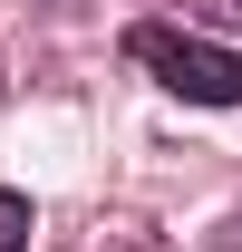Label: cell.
I'll use <instances>...</instances> for the list:
<instances>
[{
  "instance_id": "cell-5",
  "label": "cell",
  "mask_w": 242,
  "mask_h": 252,
  "mask_svg": "<svg viewBox=\"0 0 242 252\" xmlns=\"http://www.w3.org/2000/svg\"><path fill=\"white\" fill-rule=\"evenodd\" d=\"M117 252H146V243H117Z\"/></svg>"
},
{
  "instance_id": "cell-4",
  "label": "cell",
  "mask_w": 242,
  "mask_h": 252,
  "mask_svg": "<svg viewBox=\"0 0 242 252\" xmlns=\"http://www.w3.org/2000/svg\"><path fill=\"white\" fill-rule=\"evenodd\" d=\"M213 252H242V204L223 214V243H213Z\"/></svg>"
},
{
  "instance_id": "cell-3",
  "label": "cell",
  "mask_w": 242,
  "mask_h": 252,
  "mask_svg": "<svg viewBox=\"0 0 242 252\" xmlns=\"http://www.w3.org/2000/svg\"><path fill=\"white\" fill-rule=\"evenodd\" d=\"M194 10H204V20H233V30H242V0H194Z\"/></svg>"
},
{
  "instance_id": "cell-2",
  "label": "cell",
  "mask_w": 242,
  "mask_h": 252,
  "mask_svg": "<svg viewBox=\"0 0 242 252\" xmlns=\"http://www.w3.org/2000/svg\"><path fill=\"white\" fill-rule=\"evenodd\" d=\"M0 252H30V194L0 185Z\"/></svg>"
},
{
  "instance_id": "cell-1",
  "label": "cell",
  "mask_w": 242,
  "mask_h": 252,
  "mask_svg": "<svg viewBox=\"0 0 242 252\" xmlns=\"http://www.w3.org/2000/svg\"><path fill=\"white\" fill-rule=\"evenodd\" d=\"M126 59L146 68L155 88L194 97V107H242V49H213V39L175 30V20H136L126 30Z\"/></svg>"
}]
</instances>
